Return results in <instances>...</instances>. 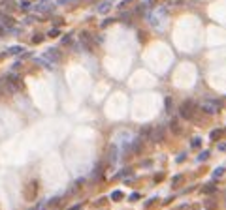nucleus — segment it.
Listing matches in <instances>:
<instances>
[{
	"mask_svg": "<svg viewBox=\"0 0 226 210\" xmlns=\"http://www.w3.org/2000/svg\"><path fill=\"white\" fill-rule=\"evenodd\" d=\"M194 113H196V105H194L190 100L181 103V107H179V114H181V118L190 120V118H194Z\"/></svg>",
	"mask_w": 226,
	"mask_h": 210,
	"instance_id": "f257e3e1",
	"label": "nucleus"
},
{
	"mask_svg": "<svg viewBox=\"0 0 226 210\" xmlns=\"http://www.w3.org/2000/svg\"><path fill=\"white\" fill-rule=\"evenodd\" d=\"M200 109L203 113H207V114H215V113L220 111V101H217V100H206V101H202Z\"/></svg>",
	"mask_w": 226,
	"mask_h": 210,
	"instance_id": "f03ea898",
	"label": "nucleus"
},
{
	"mask_svg": "<svg viewBox=\"0 0 226 210\" xmlns=\"http://www.w3.org/2000/svg\"><path fill=\"white\" fill-rule=\"evenodd\" d=\"M151 141L153 143H160V141H164V128L162 126H158V128H154L153 131H151Z\"/></svg>",
	"mask_w": 226,
	"mask_h": 210,
	"instance_id": "7ed1b4c3",
	"label": "nucleus"
},
{
	"mask_svg": "<svg viewBox=\"0 0 226 210\" xmlns=\"http://www.w3.org/2000/svg\"><path fill=\"white\" fill-rule=\"evenodd\" d=\"M45 58H51L53 62H60L62 55H60V51H59V49H49L47 53H45Z\"/></svg>",
	"mask_w": 226,
	"mask_h": 210,
	"instance_id": "20e7f679",
	"label": "nucleus"
},
{
	"mask_svg": "<svg viewBox=\"0 0 226 210\" xmlns=\"http://www.w3.org/2000/svg\"><path fill=\"white\" fill-rule=\"evenodd\" d=\"M141 146H143V137H138V139H134V143H132V152L134 154H140L141 152Z\"/></svg>",
	"mask_w": 226,
	"mask_h": 210,
	"instance_id": "39448f33",
	"label": "nucleus"
},
{
	"mask_svg": "<svg viewBox=\"0 0 226 210\" xmlns=\"http://www.w3.org/2000/svg\"><path fill=\"white\" fill-rule=\"evenodd\" d=\"M36 191H38V182H36V180H32V182H30V186L27 188V193H28V195H27V199H34V197H36Z\"/></svg>",
	"mask_w": 226,
	"mask_h": 210,
	"instance_id": "423d86ee",
	"label": "nucleus"
},
{
	"mask_svg": "<svg viewBox=\"0 0 226 210\" xmlns=\"http://www.w3.org/2000/svg\"><path fill=\"white\" fill-rule=\"evenodd\" d=\"M81 43L90 51V47H93V38L89 36V32H81Z\"/></svg>",
	"mask_w": 226,
	"mask_h": 210,
	"instance_id": "0eeeda50",
	"label": "nucleus"
},
{
	"mask_svg": "<svg viewBox=\"0 0 226 210\" xmlns=\"http://www.w3.org/2000/svg\"><path fill=\"white\" fill-rule=\"evenodd\" d=\"M170 130H172L175 135L181 133V126H179V120H177V118H172V120H170Z\"/></svg>",
	"mask_w": 226,
	"mask_h": 210,
	"instance_id": "6e6552de",
	"label": "nucleus"
},
{
	"mask_svg": "<svg viewBox=\"0 0 226 210\" xmlns=\"http://www.w3.org/2000/svg\"><path fill=\"white\" fill-rule=\"evenodd\" d=\"M202 193H206V195H213V193H217V186H215V184L203 186V188H202Z\"/></svg>",
	"mask_w": 226,
	"mask_h": 210,
	"instance_id": "1a4fd4ad",
	"label": "nucleus"
},
{
	"mask_svg": "<svg viewBox=\"0 0 226 210\" xmlns=\"http://www.w3.org/2000/svg\"><path fill=\"white\" fill-rule=\"evenodd\" d=\"M117 154H119L117 146H111V148H109V156H107V161H109V163H115V161H117Z\"/></svg>",
	"mask_w": 226,
	"mask_h": 210,
	"instance_id": "9d476101",
	"label": "nucleus"
},
{
	"mask_svg": "<svg viewBox=\"0 0 226 210\" xmlns=\"http://www.w3.org/2000/svg\"><path fill=\"white\" fill-rule=\"evenodd\" d=\"M109 199H111V201H121V199H123V191H121V190L111 191V193H109Z\"/></svg>",
	"mask_w": 226,
	"mask_h": 210,
	"instance_id": "9b49d317",
	"label": "nucleus"
},
{
	"mask_svg": "<svg viewBox=\"0 0 226 210\" xmlns=\"http://www.w3.org/2000/svg\"><path fill=\"white\" fill-rule=\"evenodd\" d=\"M109 10H111V2H104L98 6V13H107Z\"/></svg>",
	"mask_w": 226,
	"mask_h": 210,
	"instance_id": "f8f14e48",
	"label": "nucleus"
},
{
	"mask_svg": "<svg viewBox=\"0 0 226 210\" xmlns=\"http://www.w3.org/2000/svg\"><path fill=\"white\" fill-rule=\"evenodd\" d=\"M19 53H23V47H21V45H15V47H11V49L8 51V55H19Z\"/></svg>",
	"mask_w": 226,
	"mask_h": 210,
	"instance_id": "ddd939ff",
	"label": "nucleus"
},
{
	"mask_svg": "<svg viewBox=\"0 0 226 210\" xmlns=\"http://www.w3.org/2000/svg\"><path fill=\"white\" fill-rule=\"evenodd\" d=\"M47 36H49V38H59V36H60V30H59V28H51V30L47 32Z\"/></svg>",
	"mask_w": 226,
	"mask_h": 210,
	"instance_id": "4468645a",
	"label": "nucleus"
},
{
	"mask_svg": "<svg viewBox=\"0 0 226 210\" xmlns=\"http://www.w3.org/2000/svg\"><path fill=\"white\" fill-rule=\"evenodd\" d=\"M151 131H153V128H149V126H145V128H141V137H149L151 135Z\"/></svg>",
	"mask_w": 226,
	"mask_h": 210,
	"instance_id": "2eb2a0df",
	"label": "nucleus"
},
{
	"mask_svg": "<svg viewBox=\"0 0 226 210\" xmlns=\"http://www.w3.org/2000/svg\"><path fill=\"white\" fill-rule=\"evenodd\" d=\"M220 133H222V130H213V131H211V135H209V137H211V139H213V141H217V139H219V137H220Z\"/></svg>",
	"mask_w": 226,
	"mask_h": 210,
	"instance_id": "dca6fc26",
	"label": "nucleus"
},
{
	"mask_svg": "<svg viewBox=\"0 0 226 210\" xmlns=\"http://www.w3.org/2000/svg\"><path fill=\"white\" fill-rule=\"evenodd\" d=\"M222 173H224V167L215 169V171H213V180H215V178H219V176H222Z\"/></svg>",
	"mask_w": 226,
	"mask_h": 210,
	"instance_id": "f3484780",
	"label": "nucleus"
},
{
	"mask_svg": "<svg viewBox=\"0 0 226 210\" xmlns=\"http://www.w3.org/2000/svg\"><path fill=\"white\" fill-rule=\"evenodd\" d=\"M181 180H183V175H175V176L172 178V186H177Z\"/></svg>",
	"mask_w": 226,
	"mask_h": 210,
	"instance_id": "a211bd4d",
	"label": "nucleus"
},
{
	"mask_svg": "<svg viewBox=\"0 0 226 210\" xmlns=\"http://www.w3.org/2000/svg\"><path fill=\"white\" fill-rule=\"evenodd\" d=\"M200 143H202V141H200V137H194L192 141H190V146H192V148H198V146H200Z\"/></svg>",
	"mask_w": 226,
	"mask_h": 210,
	"instance_id": "6ab92c4d",
	"label": "nucleus"
},
{
	"mask_svg": "<svg viewBox=\"0 0 226 210\" xmlns=\"http://www.w3.org/2000/svg\"><path fill=\"white\" fill-rule=\"evenodd\" d=\"M19 8H21V10H28V8H30V2H28V0H23V2L19 4Z\"/></svg>",
	"mask_w": 226,
	"mask_h": 210,
	"instance_id": "aec40b11",
	"label": "nucleus"
},
{
	"mask_svg": "<svg viewBox=\"0 0 226 210\" xmlns=\"http://www.w3.org/2000/svg\"><path fill=\"white\" fill-rule=\"evenodd\" d=\"M207 158H209V152L206 150V152H202V154L198 156V161H203V159H207Z\"/></svg>",
	"mask_w": 226,
	"mask_h": 210,
	"instance_id": "412c9836",
	"label": "nucleus"
},
{
	"mask_svg": "<svg viewBox=\"0 0 226 210\" xmlns=\"http://www.w3.org/2000/svg\"><path fill=\"white\" fill-rule=\"evenodd\" d=\"M166 111H172V98H166Z\"/></svg>",
	"mask_w": 226,
	"mask_h": 210,
	"instance_id": "4be33fe9",
	"label": "nucleus"
},
{
	"mask_svg": "<svg viewBox=\"0 0 226 210\" xmlns=\"http://www.w3.org/2000/svg\"><path fill=\"white\" fill-rule=\"evenodd\" d=\"M140 199H141L140 193H132V195H130V201H140Z\"/></svg>",
	"mask_w": 226,
	"mask_h": 210,
	"instance_id": "5701e85b",
	"label": "nucleus"
},
{
	"mask_svg": "<svg viewBox=\"0 0 226 210\" xmlns=\"http://www.w3.org/2000/svg\"><path fill=\"white\" fill-rule=\"evenodd\" d=\"M70 41H72V38H70V36H64V38H62V45H68Z\"/></svg>",
	"mask_w": 226,
	"mask_h": 210,
	"instance_id": "b1692460",
	"label": "nucleus"
},
{
	"mask_svg": "<svg viewBox=\"0 0 226 210\" xmlns=\"http://www.w3.org/2000/svg\"><path fill=\"white\" fill-rule=\"evenodd\" d=\"M213 206H215L213 201H207V203H206V208H207V210H213Z\"/></svg>",
	"mask_w": 226,
	"mask_h": 210,
	"instance_id": "393cba45",
	"label": "nucleus"
},
{
	"mask_svg": "<svg viewBox=\"0 0 226 210\" xmlns=\"http://www.w3.org/2000/svg\"><path fill=\"white\" fill-rule=\"evenodd\" d=\"M185 158H187V154H179V156H177V163H181V161H185Z\"/></svg>",
	"mask_w": 226,
	"mask_h": 210,
	"instance_id": "a878e982",
	"label": "nucleus"
},
{
	"mask_svg": "<svg viewBox=\"0 0 226 210\" xmlns=\"http://www.w3.org/2000/svg\"><path fill=\"white\" fill-rule=\"evenodd\" d=\"M141 165H143V167H151V165H153V161H151V159H145Z\"/></svg>",
	"mask_w": 226,
	"mask_h": 210,
	"instance_id": "bb28decb",
	"label": "nucleus"
},
{
	"mask_svg": "<svg viewBox=\"0 0 226 210\" xmlns=\"http://www.w3.org/2000/svg\"><path fill=\"white\" fill-rule=\"evenodd\" d=\"M41 39H43V36H34V38H32V41H34V43H40Z\"/></svg>",
	"mask_w": 226,
	"mask_h": 210,
	"instance_id": "cd10ccee",
	"label": "nucleus"
},
{
	"mask_svg": "<svg viewBox=\"0 0 226 210\" xmlns=\"http://www.w3.org/2000/svg\"><path fill=\"white\" fill-rule=\"evenodd\" d=\"M68 210H81V204H74L72 208H68Z\"/></svg>",
	"mask_w": 226,
	"mask_h": 210,
	"instance_id": "c85d7f7f",
	"label": "nucleus"
},
{
	"mask_svg": "<svg viewBox=\"0 0 226 210\" xmlns=\"http://www.w3.org/2000/svg\"><path fill=\"white\" fill-rule=\"evenodd\" d=\"M219 150H222V152H224V150H226V143H220V145H219Z\"/></svg>",
	"mask_w": 226,
	"mask_h": 210,
	"instance_id": "c756f323",
	"label": "nucleus"
},
{
	"mask_svg": "<svg viewBox=\"0 0 226 210\" xmlns=\"http://www.w3.org/2000/svg\"><path fill=\"white\" fill-rule=\"evenodd\" d=\"M153 203H154V199H149V201H145V206H151Z\"/></svg>",
	"mask_w": 226,
	"mask_h": 210,
	"instance_id": "7c9ffc66",
	"label": "nucleus"
},
{
	"mask_svg": "<svg viewBox=\"0 0 226 210\" xmlns=\"http://www.w3.org/2000/svg\"><path fill=\"white\" fill-rule=\"evenodd\" d=\"M66 2H70V0H59V4H66Z\"/></svg>",
	"mask_w": 226,
	"mask_h": 210,
	"instance_id": "2f4dec72",
	"label": "nucleus"
},
{
	"mask_svg": "<svg viewBox=\"0 0 226 210\" xmlns=\"http://www.w3.org/2000/svg\"><path fill=\"white\" fill-rule=\"evenodd\" d=\"M173 2H175V4H183V0H173Z\"/></svg>",
	"mask_w": 226,
	"mask_h": 210,
	"instance_id": "473e14b6",
	"label": "nucleus"
},
{
	"mask_svg": "<svg viewBox=\"0 0 226 210\" xmlns=\"http://www.w3.org/2000/svg\"><path fill=\"white\" fill-rule=\"evenodd\" d=\"M128 2H130V0H124V2H123V4H128Z\"/></svg>",
	"mask_w": 226,
	"mask_h": 210,
	"instance_id": "72a5a7b5",
	"label": "nucleus"
}]
</instances>
